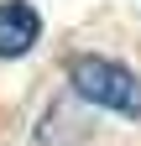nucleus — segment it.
<instances>
[{"label": "nucleus", "instance_id": "nucleus-2", "mask_svg": "<svg viewBox=\"0 0 141 146\" xmlns=\"http://www.w3.org/2000/svg\"><path fill=\"white\" fill-rule=\"evenodd\" d=\"M42 42V16L31 0H0V63L26 58Z\"/></svg>", "mask_w": 141, "mask_h": 146}, {"label": "nucleus", "instance_id": "nucleus-1", "mask_svg": "<svg viewBox=\"0 0 141 146\" xmlns=\"http://www.w3.org/2000/svg\"><path fill=\"white\" fill-rule=\"evenodd\" d=\"M68 89H73V99L94 104V110L141 120V78L126 63L104 58V52H78V58H68Z\"/></svg>", "mask_w": 141, "mask_h": 146}]
</instances>
